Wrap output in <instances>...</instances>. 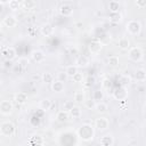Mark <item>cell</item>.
<instances>
[{
  "mask_svg": "<svg viewBox=\"0 0 146 146\" xmlns=\"http://www.w3.org/2000/svg\"><path fill=\"white\" fill-rule=\"evenodd\" d=\"M76 135L82 141H86V143L91 141L95 137V128L89 123H83L78 128Z\"/></svg>",
  "mask_w": 146,
  "mask_h": 146,
  "instance_id": "obj_1",
  "label": "cell"
},
{
  "mask_svg": "<svg viewBox=\"0 0 146 146\" xmlns=\"http://www.w3.org/2000/svg\"><path fill=\"white\" fill-rule=\"evenodd\" d=\"M15 124L10 121H3L0 123V135L3 137H11L15 133Z\"/></svg>",
  "mask_w": 146,
  "mask_h": 146,
  "instance_id": "obj_2",
  "label": "cell"
},
{
  "mask_svg": "<svg viewBox=\"0 0 146 146\" xmlns=\"http://www.w3.org/2000/svg\"><path fill=\"white\" fill-rule=\"evenodd\" d=\"M128 57L130 60L135 62V63H138L143 59L144 57V52H143V49L138 46H133V47H130V49L128 50Z\"/></svg>",
  "mask_w": 146,
  "mask_h": 146,
  "instance_id": "obj_3",
  "label": "cell"
},
{
  "mask_svg": "<svg viewBox=\"0 0 146 146\" xmlns=\"http://www.w3.org/2000/svg\"><path fill=\"white\" fill-rule=\"evenodd\" d=\"M125 30L130 35H138L141 31V24L137 19H131L125 24Z\"/></svg>",
  "mask_w": 146,
  "mask_h": 146,
  "instance_id": "obj_4",
  "label": "cell"
},
{
  "mask_svg": "<svg viewBox=\"0 0 146 146\" xmlns=\"http://www.w3.org/2000/svg\"><path fill=\"white\" fill-rule=\"evenodd\" d=\"M110 127V121L105 116H98L95 120V128L99 131H105Z\"/></svg>",
  "mask_w": 146,
  "mask_h": 146,
  "instance_id": "obj_5",
  "label": "cell"
},
{
  "mask_svg": "<svg viewBox=\"0 0 146 146\" xmlns=\"http://www.w3.org/2000/svg\"><path fill=\"white\" fill-rule=\"evenodd\" d=\"M14 105L10 100H1L0 102V114L2 115H10L13 113Z\"/></svg>",
  "mask_w": 146,
  "mask_h": 146,
  "instance_id": "obj_6",
  "label": "cell"
},
{
  "mask_svg": "<svg viewBox=\"0 0 146 146\" xmlns=\"http://www.w3.org/2000/svg\"><path fill=\"white\" fill-rule=\"evenodd\" d=\"M113 98L116 99V100H125L128 98V89L125 87H121V88H117L113 91Z\"/></svg>",
  "mask_w": 146,
  "mask_h": 146,
  "instance_id": "obj_7",
  "label": "cell"
},
{
  "mask_svg": "<svg viewBox=\"0 0 146 146\" xmlns=\"http://www.w3.org/2000/svg\"><path fill=\"white\" fill-rule=\"evenodd\" d=\"M90 64V59L88 56L86 55H80L76 57L75 62H74V65L76 66V68H86L88 67Z\"/></svg>",
  "mask_w": 146,
  "mask_h": 146,
  "instance_id": "obj_8",
  "label": "cell"
},
{
  "mask_svg": "<svg viewBox=\"0 0 146 146\" xmlns=\"http://www.w3.org/2000/svg\"><path fill=\"white\" fill-rule=\"evenodd\" d=\"M58 11H59V14H60L62 16H64V17H70V16H72V15H73L74 9H73V6H72L71 3L65 2V3L60 5V7H59Z\"/></svg>",
  "mask_w": 146,
  "mask_h": 146,
  "instance_id": "obj_9",
  "label": "cell"
},
{
  "mask_svg": "<svg viewBox=\"0 0 146 146\" xmlns=\"http://www.w3.org/2000/svg\"><path fill=\"white\" fill-rule=\"evenodd\" d=\"M88 49H89V51H90L92 55H97V54H99V52L102 51V49H103V43H102L100 41H98V40H92V41L89 42Z\"/></svg>",
  "mask_w": 146,
  "mask_h": 146,
  "instance_id": "obj_10",
  "label": "cell"
},
{
  "mask_svg": "<svg viewBox=\"0 0 146 146\" xmlns=\"http://www.w3.org/2000/svg\"><path fill=\"white\" fill-rule=\"evenodd\" d=\"M2 24L6 26V27H9V29H13L15 27L17 24H18V19L16 18V16L14 15H6L2 19Z\"/></svg>",
  "mask_w": 146,
  "mask_h": 146,
  "instance_id": "obj_11",
  "label": "cell"
},
{
  "mask_svg": "<svg viewBox=\"0 0 146 146\" xmlns=\"http://www.w3.org/2000/svg\"><path fill=\"white\" fill-rule=\"evenodd\" d=\"M29 144H30V146H43L44 145V138L39 133H34L30 137Z\"/></svg>",
  "mask_w": 146,
  "mask_h": 146,
  "instance_id": "obj_12",
  "label": "cell"
},
{
  "mask_svg": "<svg viewBox=\"0 0 146 146\" xmlns=\"http://www.w3.org/2000/svg\"><path fill=\"white\" fill-rule=\"evenodd\" d=\"M31 58H32L33 62H35V63L39 64V63L44 62V59H46V55H44V52H43L42 50L35 49V50H33V51L31 52Z\"/></svg>",
  "mask_w": 146,
  "mask_h": 146,
  "instance_id": "obj_13",
  "label": "cell"
},
{
  "mask_svg": "<svg viewBox=\"0 0 146 146\" xmlns=\"http://www.w3.org/2000/svg\"><path fill=\"white\" fill-rule=\"evenodd\" d=\"M2 56L6 58V60H9L11 62L13 59L16 58L17 54H16V49L14 47H7L3 51H2Z\"/></svg>",
  "mask_w": 146,
  "mask_h": 146,
  "instance_id": "obj_14",
  "label": "cell"
},
{
  "mask_svg": "<svg viewBox=\"0 0 146 146\" xmlns=\"http://www.w3.org/2000/svg\"><path fill=\"white\" fill-rule=\"evenodd\" d=\"M54 32H55V29H54V26H52L51 24H49V23H46V24H43V25L40 27V33H41V35H43V36H51V35L54 34Z\"/></svg>",
  "mask_w": 146,
  "mask_h": 146,
  "instance_id": "obj_15",
  "label": "cell"
},
{
  "mask_svg": "<svg viewBox=\"0 0 146 146\" xmlns=\"http://www.w3.org/2000/svg\"><path fill=\"white\" fill-rule=\"evenodd\" d=\"M99 144H100L102 146H112V145L114 144V137H113L111 133L104 135L103 137H100Z\"/></svg>",
  "mask_w": 146,
  "mask_h": 146,
  "instance_id": "obj_16",
  "label": "cell"
},
{
  "mask_svg": "<svg viewBox=\"0 0 146 146\" xmlns=\"http://www.w3.org/2000/svg\"><path fill=\"white\" fill-rule=\"evenodd\" d=\"M65 89V86H64V82L62 81H58V80H54L51 82V90L56 94H60L63 92Z\"/></svg>",
  "mask_w": 146,
  "mask_h": 146,
  "instance_id": "obj_17",
  "label": "cell"
},
{
  "mask_svg": "<svg viewBox=\"0 0 146 146\" xmlns=\"http://www.w3.org/2000/svg\"><path fill=\"white\" fill-rule=\"evenodd\" d=\"M68 115H70V117H72V119H80L81 117V115H82V110L80 108V106H78V105H73V107L68 111Z\"/></svg>",
  "mask_w": 146,
  "mask_h": 146,
  "instance_id": "obj_18",
  "label": "cell"
},
{
  "mask_svg": "<svg viewBox=\"0 0 146 146\" xmlns=\"http://www.w3.org/2000/svg\"><path fill=\"white\" fill-rule=\"evenodd\" d=\"M14 100L18 104V105H24L26 104L27 102V94L24 92V91H21V92H17L14 97Z\"/></svg>",
  "mask_w": 146,
  "mask_h": 146,
  "instance_id": "obj_19",
  "label": "cell"
},
{
  "mask_svg": "<svg viewBox=\"0 0 146 146\" xmlns=\"http://www.w3.org/2000/svg\"><path fill=\"white\" fill-rule=\"evenodd\" d=\"M117 46H119V48L121 49V50H129L130 49V47H131V43H130V40L127 38V36H122L120 40H119V42H117Z\"/></svg>",
  "mask_w": 146,
  "mask_h": 146,
  "instance_id": "obj_20",
  "label": "cell"
},
{
  "mask_svg": "<svg viewBox=\"0 0 146 146\" xmlns=\"http://www.w3.org/2000/svg\"><path fill=\"white\" fill-rule=\"evenodd\" d=\"M21 7L25 10H32L36 7V2L34 0H23L21 2Z\"/></svg>",
  "mask_w": 146,
  "mask_h": 146,
  "instance_id": "obj_21",
  "label": "cell"
},
{
  "mask_svg": "<svg viewBox=\"0 0 146 146\" xmlns=\"http://www.w3.org/2000/svg\"><path fill=\"white\" fill-rule=\"evenodd\" d=\"M51 106H52V103H51V100H50L49 98H43V99L40 100V103H39L40 110H42V111H44V112L49 111V110L51 108Z\"/></svg>",
  "mask_w": 146,
  "mask_h": 146,
  "instance_id": "obj_22",
  "label": "cell"
},
{
  "mask_svg": "<svg viewBox=\"0 0 146 146\" xmlns=\"http://www.w3.org/2000/svg\"><path fill=\"white\" fill-rule=\"evenodd\" d=\"M135 80L137 82H144L146 80V71L144 68H138L135 72Z\"/></svg>",
  "mask_w": 146,
  "mask_h": 146,
  "instance_id": "obj_23",
  "label": "cell"
},
{
  "mask_svg": "<svg viewBox=\"0 0 146 146\" xmlns=\"http://www.w3.org/2000/svg\"><path fill=\"white\" fill-rule=\"evenodd\" d=\"M68 119H70V115H68V112H66V111H63L62 110V111L57 112V114H56V120L58 122H60V123L66 122Z\"/></svg>",
  "mask_w": 146,
  "mask_h": 146,
  "instance_id": "obj_24",
  "label": "cell"
},
{
  "mask_svg": "<svg viewBox=\"0 0 146 146\" xmlns=\"http://www.w3.org/2000/svg\"><path fill=\"white\" fill-rule=\"evenodd\" d=\"M95 110H96L97 113L104 114V113L107 112L108 106H107V104H105L104 102H99V103H96V104H95Z\"/></svg>",
  "mask_w": 146,
  "mask_h": 146,
  "instance_id": "obj_25",
  "label": "cell"
},
{
  "mask_svg": "<svg viewBox=\"0 0 146 146\" xmlns=\"http://www.w3.org/2000/svg\"><path fill=\"white\" fill-rule=\"evenodd\" d=\"M84 100H86L84 91H81V90L75 91V94H74V102L76 104H82V103H84Z\"/></svg>",
  "mask_w": 146,
  "mask_h": 146,
  "instance_id": "obj_26",
  "label": "cell"
},
{
  "mask_svg": "<svg viewBox=\"0 0 146 146\" xmlns=\"http://www.w3.org/2000/svg\"><path fill=\"white\" fill-rule=\"evenodd\" d=\"M108 19L113 23H119L122 21V14L120 11H116V13H110L108 14Z\"/></svg>",
  "mask_w": 146,
  "mask_h": 146,
  "instance_id": "obj_27",
  "label": "cell"
},
{
  "mask_svg": "<svg viewBox=\"0 0 146 146\" xmlns=\"http://www.w3.org/2000/svg\"><path fill=\"white\" fill-rule=\"evenodd\" d=\"M41 80H42V82L43 83H50L51 84V82L54 81V75H52V73H50V72H43L42 74H41Z\"/></svg>",
  "mask_w": 146,
  "mask_h": 146,
  "instance_id": "obj_28",
  "label": "cell"
},
{
  "mask_svg": "<svg viewBox=\"0 0 146 146\" xmlns=\"http://www.w3.org/2000/svg\"><path fill=\"white\" fill-rule=\"evenodd\" d=\"M108 9H110V13H116V11H120V2L116 1V0H112L108 2Z\"/></svg>",
  "mask_w": 146,
  "mask_h": 146,
  "instance_id": "obj_29",
  "label": "cell"
},
{
  "mask_svg": "<svg viewBox=\"0 0 146 146\" xmlns=\"http://www.w3.org/2000/svg\"><path fill=\"white\" fill-rule=\"evenodd\" d=\"M104 91L102 90V89H97V90H95L94 91V95H92V100H96L97 103H99V102H102L103 99H104Z\"/></svg>",
  "mask_w": 146,
  "mask_h": 146,
  "instance_id": "obj_30",
  "label": "cell"
},
{
  "mask_svg": "<svg viewBox=\"0 0 146 146\" xmlns=\"http://www.w3.org/2000/svg\"><path fill=\"white\" fill-rule=\"evenodd\" d=\"M8 7H9L10 10L17 11V10L21 9V1H18V0H10L8 2Z\"/></svg>",
  "mask_w": 146,
  "mask_h": 146,
  "instance_id": "obj_31",
  "label": "cell"
},
{
  "mask_svg": "<svg viewBox=\"0 0 146 146\" xmlns=\"http://www.w3.org/2000/svg\"><path fill=\"white\" fill-rule=\"evenodd\" d=\"M107 62H108V65H110V66L116 67V66L119 65V63H120V58H119V56H116V55H112V56L108 57Z\"/></svg>",
  "mask_w": 146,
  "mask_h": 146,
  "instance_id": "obj_32",
  "label": "cell"
},
{
  "mask_svg": "<svg viewBox=\"0 0 146 146\" xmlns=\"http://www.w3.org/2000/svg\"><path fill=\"white\" fill-rule=\"evenodd\" d=\"M17 64H18V66H19L21 68L25 70V68H27V66H29V64H30V60H29L27 57H19L18 60H17Z\"/></svg>",
  "mask_w": 146,
  "mask_h": 146,
  "instance_id": "obj_33",
  "label": "cell"
},
{
  "mask_svg": "<svg viewBox=\"0 0 146 146\" xmlns=\"http://www.w3.org/2000/svg\"><path fill=\"white\" fill-rule=\"evenodd\" d=\"M119 81H120V83H121L123 87H125V86H128V84L131 83V76L128 75V74H122V75L120 76Z\"/></svg>",
  "mask_w": 146,
  "mask_h": 146,
  "instance_id": "obj_34",
  "label": "cell"
},
{
  "mask_svg": "<svg viewBox=\"0 0 146 146\" xmlns=\"http://www.w3.org/2000/svg\"><path fill=\"white\" fill-rule=\"evenodd\" d=\"M76 72H78V68H76L75 65H68V66L65 68V73L67 74L68 78H72Z\"/></svg>",
  "mask_w": 146,
  "mask_h": 146,
  "instance_id": "obj_35",
  "label": "cell"
},
{
  "mask_svg": "<svg viewBox=\"0 0 146 146\" xmlns=\"http://www.w3.org/2000/svg\"><path fill=\"white\" fill-rule=\"evenodd\" d=\"M112 87V83H111V80L108 78H104L102 80V90H110Z\"/></svg>",
  "mask_w": 146,
  "mask_h": 146,
  "instance_id": "obj_36",
  "label": "cell"
},
{
  "mask_svg": "<svg viewBox=\"0 0 146 146\" xmlns=\"http://www.w3.org/2000/svg\"><path fill=\"white\" fill-rule=\"evenodd\" d=\"M72 80H73V82H75V83H82V81H83V74L78 71V72L72 76Z\"/></svg>",
  "mask_w": 146,
  "mask_h": 146,
  "instance_id": "obj_37",
  "label": "cell"
},
{
  "mask_svg": "<svg viewBox=\"0 0 146 146\" xmlns=\"http://www.w3.org/2000/svg\"><path fill=\"white\" fill-rule=\"evenodd\" d=\"M67 74L65 73V72H58L57 73V80L58 81H62V82H65L66 80H67Z\"/></svg>",
  "mask_w": 146,
  "mask_h": 146,
  "instance_id": "obj_38",
  "label": "cell"
},
{
  "mask_svg": "<svg viewBox=\"0 0 146 146\" xmlns=\"http://www.w3.org/2000/svg\"><path fill=\"white\" fill-rule=\"evenodd\" d=\"M72 107H73V103H72L71 100H67V102H65V103L63 104V111L68 112V111H70Z\"/></svg>",
  "mask_w": 146,
  "mask_h": 146,
  "instance_id": "obj_39",
  "label": "cell"
},
{
  "mask_svg": "<svg viewBox=\"0 0 146 146\" xmlns=\"http://www.w3.org/2000/svg\"><path fill=\"white\" fill-rule=\"evenodd\" d=\"M135 5H136L138 8L143 9L144 7H146V0H136V1H135Z\"/></svg>",
  "mask_w": 146,
  "mask_h": 146,
  "instance_id": "obj_40",
  "label": "cell"
},
{
  "mask_svg": "<svg viewBox=\"0 0 146 146\" xmlns=\"http://www.w3.org/2000/svg\"><path fill=\"white\" fill-rule=\"evenodd\" d=\"M84 103H86V106L87 107H89V108H95V103H94V100H84Z\"/></svg>",
  "mask_w": 146,
  "mask_h": 146,
  "instance_id": "obj_41",
  "label": "cell"
},
{
  "mask_svg": "<svg viewBox=\"0 0 146 146\" xmlns=\"http://www.w3.org/2000/svg\"><path fill=\"white\" fill-rule=\"evenodd\" d=\"M8 2H9V1H0V13H1L2 9H3V5H8Z\"/></svg>",
  "mask_w": 146,
  "mask_h": 146,
  "instance_id": "obj_42",
  "label": "cell"
},
{
  "mask_svg": "<svg viewBox=\"0 0 146 146\" xmlns=\"http://www.w3.org/2000/svg\"><path fill=\"white\" fill-rule=\"evenodd\" d=\"M1 30H2V23L0 22V32H1Z\"/></svg>",
  "mask_w": 146,
  "mask_h": 146,
  "instance_id": "obj_43",
  "label": "cell"
},
{
  "mask_svg": "<svg viewBox=\"0 0 146 146\" xmlns=\"http://www.w3.org/2000/svg\"><path fill=\"white\" fill-rule=\"evenodd\" d=\"M94 146H102V145H100V144H99V143H97V144H95V145H94Z\"/></svg>",
  "mask_w": 146,
  "mask_h": 146,
  "instance_id": "obj_44",
  "label": "cell"
},
{
  "mask_svg": "<svg viewBox=\"0 0 146 146\" xmlns=\"http://www.w3.org/2000/svg\"><path fill=\"white\" fill-rule=\"evenodd\" d=\"M1 83H2V81H1V78H0V86H1Z\"/></svg>",
  "mask_w": 146,
  "mask_h": 146,
  "instance_id": "obj_45",
  "label": "cell"
},
{
  "mask_svg": "<svg viewBox=\"0 0 146 146\" xmlns=\"http://www.w3.org/2000/svg\"><path fill=\"white\" fill-rule=\"evenodd\" d=\"M16 146H17V145H16Z\"/></svg>",
  "mask_w": 146,
  "mask_h": 146,
  "instance_id": "obj_46",
  "label": "cell"
}]
</instances>
